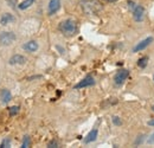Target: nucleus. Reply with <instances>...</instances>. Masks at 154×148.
<instances>
[{"label":"nucleus","instance_id":"nucleus-1","mask_svg":"<svg viewBox=\"0 0 154 148\" xmlns=\"http://www.w3.org/2000/svg\"><path fill=\"white\" fill-rule=\"evenodd\" d=\"M59 30L64 36H74L77 32V24L74 19H65L59 24Z\"/></svg>","mask_w":154,"mask_h":148},{"label":"nucleus","instance_id":"nucleus-2","mask_svg":"<svg viewBox=\"0 0 154 148\" xmlns=\"http://www.w3.org/2000/svg\"><path fill=\"white\" fill-rule=\"evenodd\" d=\"M81 7L83 10V12L85 14H97L101 10H102V5L101 2H98L96 0H88V1H82L81 2Z\"/></svg>","mask_w":154,"mask_h":148},{"label":"nucleus","instance_id":"nucleus-3","mask_svg":"<svg viewBox=\"0 0 154 148\" xmlns=\"http://www.w3.org/2000/svg\"><path fill=\"white\" fill-rule=\"evenodd\" d=\"M129 76V71L127 69H121L116 72L115 77H114V81H115V84L116 85H121Z\"/></svg>","mask_w":154,"mask_h":148},{"label":"nucleus","instance_id":"nucleus-4","mask_svg":"<svg viewBox=\"0 0 154 148\" xmlns=\"http://www.w3.org/2000/svg\"><path fill=\"white\" fill-rule=\"evenodd\" d=\"M16 40V35L13 32H2L0 33V43L2 45H10Z\"/></svg>","mask_w":154,"mask_h":148},{"label":"nucleus","instance_id":"nucleus-5","mask_svg":"<svg viewBox=\"0 0 154 148\" xmlns=\"http://www.w3.org/2000/svg\"><path fill=\"white\" fill-rule=\"evenodd\" d=\"M95 84V79L91 76H87L85 78H83L79 83H77L76 85L74 87L75 89H82V88H87V87H91Z\"/></svg>","mask_w":154,"mask_h":148},{"label":"nucleus","instance_id":"nucleus-6","mask_svg":"<svg viewBox=\"0 0 154 148\" xmlns=\"http://www.w3.org/2000/svg\"><path fill=\"white\" fill-rule=\"evenodd\" d=\"M152 42H153V37H148V38H146V39H143V40H141L140 43H137V44L134 46L133 52H139V51L145 50Z\"/></svg>","mask_w":154,"mask_h":148},{"label":"nucleus","instance_id":"nucleus-7","mask_svg":"<svg viewBox=\"0 0 154 148\" xmlns=\"http://www.w3.org/2000/svg\"><path fill=\"white\" fill-rule=\"evenodd\" d=\"M133 12V17L136 21H141L145 17V8L141 5H135V7L132 10Z\"/></svg>","mask_w":154,"mask_h":148},{"label":"nucleus","instance_id":"nucleus-8","mask_svg":"<svg viewBox=\"0 0 154 148\" xmlns=\"http://www.w3.org/2000/svg\"><path fill=\"white\" fill-rule=\"evenodd\" d=\"M59 8H60V0H50V2H49V14L50 16L58 12Z\"/></svg>","mask_w":154,"mask_h":148},{"label":"nucleus","instance_id":"nucleus-9","mask_svg":"<svg viewBox=\"0 0 154 148\" xmlns=\"http://www.w3.org/2000/svg\"><path fill=\"white\" fill-rule=\"evenodd\" d=\"M25 60H26V58H25L24 56L14 55V56H12V57L10 58L8 63H10L11 65H23V64L25 63Z\"/></svg>","mask_w":154,"mask_h":148},{"label":"nucleus","instance_id":"nucleus-10","mask_svg":"<svg viewBox=\"0 0 154 148\" xmlns=\"http://www.w3.org/2000/svg\"><path fill=\"white\" fill-rule=\"evenodd\" d=\"M16 18L11 14V13H4L0 18V24L1 25H7V24H11V23H14Z\"/></svg>","mask_w":154,"mask_h":148},{"label":"nucleus","instance_id":"nucleus-11","mask_svg":"<svg viewBox=\"0 0 154 148\" xmlns=\"http://www.w3.org/2000/svg\"><path fill=\"white\" fill-rule=\"evenodd\" d=\"M24 49H25L26 51H29V52H35V51L38 50V44H37V42H35V40H30V42H27V43L24 45Z\"/></svg>","mask_w":154,"mask_h":148},{"label":"nucleus","instance_id":"nucleus-12","mask_svg":"<svg viewBox=\"0 0 154 148\" xmlns=\"http://www.w3.org/2000/svg\"><path fill=\"white\" fill-rule=\"evenodd\" d=\"M0 98H1L2 103H8L12 100V95H11V93L7 89H2L0 91Z\"/></svg>","mask_w":154,"mask_h":148},{"label":"nucleus","instance_id":"nucleus-13","mask_svg":"<svg viewBox=\"0 0 154 148\" xmlns=\"http://www.w3.org/2000/svg\"><path fill=\"white\" fill-rule=\"evenodd\" d=\"M97 137V129H93L84 139V143H90L93 141H95Z\"/></svg>","mask_w":154,"mask_h":148},{"label":"nucleus","instance_id":"nucleus-14","mask_svg":"<svg viewBox=\"0 0 154 148\" xmlns=\"http://www.w3.org/2000/svg\"><path fill=\"white\" fill-rule=\"evenodd\" d=\"M33 2H35V0H24L23 2H20L19 5H18V8H19V10H26V8H29Z\"/></svg>","mask_w":154,"mask_h":148},{"label":"nucleus","instance_id":"nucleus-15","mask_svg":"<svg viewBox=\"0 0 154 148\" xmlns=\"http://www.w3.org/2000/svg\"><path fill=\"white\" fill-rule=\"evenodd\" d=\"M147 63H148V57H141L139 60H137V65L141 68V69H143V68H146L147 66Z\"/></svg>","mask_w":154,"mask_h":148},{"label":"nucleus","instance_id":"nucleus-16","mask_svg":"<svg viewBox=\"0 0 154 148\" xmlns=\"http://www.w3.org/2000/svg\"><path fill=\"white\" fill-rule=\"evenodd\" d=\"M18 111H19V107H11L10 109H8V113H10V116H14V115H17L18 114Z\"/></svg>","mask_w":154,"mask_h":148},{"label":"nucleus","instance_id":"nucleus-17","mask_svg":"<svg viewBox=\"0 0 154 148\" xmlns=\"http://www.w3.org/2000/svg\"><path fill=\"white\" fill-rule=\"evenodd\" d=\"M0 147L1 148H7V147H11V140L10 139H5L2 142H1V145H0Z\"/></svg>","mask_w":154,"mask_h":148},{"label":"nucleus","instance_id":"nucleus-18","mask_svg":"<svg viewBox=\"0 0 154 148\" xmlns=\"http://www.w3.org/2000/svg\"><path fill=\"white\" fill-rule=\"evenodd\" d=\"M30 146V137L26 135L25 137H24V141H23V145H21V147L23 148H27Z\"/></svg>","mask_w":154,"mask_h":148},{"label":"nucleus","instance_id":"nucleus-19","mask_svg":"<svg viewBox=\"0 0 154 148\" xmlns=\"http://www.w3.org/2000/svg\"><path fill=\"white\" fill-rule=\"evenodd\" d=\"M49 147H50V148L58 147V142L56 141V140H52V141H50V142H49Z\"/></svg>","mask_w":154,"mask_h":148},{"label":"nucleus","instance_id":"nucleus-20","mask_svg":"<svg viewBox=\"0 0 154 148\" xmlns=\"http://www.w3.org/2000/svg\"><path fill=\"white\" fill-rule=\"evenodd\" d=\"M113 122H114V125H116V126H120V125H121V120H120L117 116H114V117H113Z\"/></svg>","mask_w":154,"mask_h":148},{"label":"nucleus","instance_id":"nucleus-21","mask_svg":"<svg viewBox=\"0 0 154 148\" xmlns=\"http://www.w3.org/2000/svg\"><path fill=\"white\" fill-rule=\"evenodd\" d=\"M7 1H8V4H10V6H11V7H13V8H14V7L17 6V0H7Z\"/></svg>","mask_w":154,"mask_h":148},{"label":"nucleus","instance_id":"nucleus-22","mask_svg":"<svg viewBox=\"0 0 154 148\" xmlns=\"http://www.w3.org/2000/svg\"><path fill=\"white\" fill-rule=\"evenodd\" d=\"M135 5H136V4H135L134 1H128V7H129L131 10H133V8H134Z\"/></svg>","mask_w":154,"mask_h":148},{"label":"nucleus","instance_id":"nucleus-23","mask_svg":"<svg viewBox=\"0 0 154 148\" xmlns=\"http://www.w3.org/2000/svg\"><path fill=\"white\" fill-rule=\"evenodd\" d=\"M154 142V133L151 135V139H148V143H153Z\"/></svg>","mask_w":154,"mask_h":148},{"label":"nucleus","instance_id":"nucleus-24","mask_svg":"<svg viewBox=\"0 0 154 148\" xmlns=\"http://www.w3.org/2000/svg\"><path fill=\"white\" fill-rule=\"evenodd\" d=\"M148 125H149V126H154V120H151V121H148Z\"/></svg>","mask_w":154,"mask_h":148},{"label":"nucleus","instance_id":"nucleus-25","mask_svg":"<svg viewBox=\"0 0 154 148\" xmlns=\"http://www.w3.org/2000/svg\"><path fill=\"white\" fill-rule=\"evenodd\" d=\"M106 1H108V2H115L117 0H106Z\"/></svg>","mask_w":154,"mask_h":148},{"label":"nucleus","instance_id":"nucleus-26","mask_svg":"<svg viewBox=\"0 0 154 148\" xmlns=\"http://www.w3.org/2000/svg\"><path fill=\"white\" fill-rule=\"evenodd\" d=\"M152 109H153V111H154V104H153V107H152Z\"/></svg>","mask_w":154,"mask_h":148},{"label":"nucleus","instance_id":"nucleus-27","mask_svg":"<svg viewBox=\"0 0 154 148\" xmlns=\"http://www.w3.org/2000/svg\"><path fill=\"white\" fill-rule=\"evenodd\" d=\"M153 79H154V76H153Z\"/></svg>","mask_w":154,"mask_h":148}]
</instances>
